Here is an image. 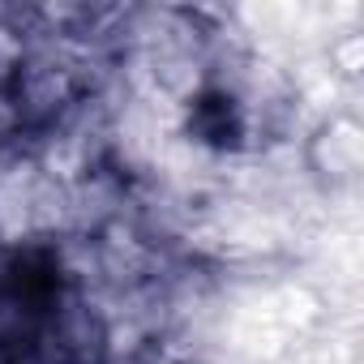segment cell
I'll list each match as a JSON object with an SVG mask.
<instances>
[{
  "label": "cell",
  "mask_w": 364,
  "mask_h": 364,
  "mask_svg": "<svg viewBox=\"0 0 364 364\" xmlns=\"http://www.w3.org/2000/svg\"><path fill=\"white\" fill-rule=\"evenodd\" d=\"M300 171L309 180V189L334 210L338 202H351L364 176V124L355 107H338L321 120L309 124V133L296 146ZM334 223V219H330Z\"/></svg>",
  "instance_id": "1"
},
{
  "label": "cell",
  "mask_w": 364,
  "mask_h": 364,
  "mask_svg": "<svg viewBox=\"0 0 364 364\" xmlns=\"http://www.w3.org/2000/svg\"><path fill=\"white\" fill-rule=\"evenodd\" d=\"M31 364H107V313L86 291H65L26 347Z\"/></svg>",
  "instance_id": "2"
},
{
  "label": "cell",
  "mask_w": 364,
  "mask_h": 364,
  "mask_svg": "<svg viewBox=\"0 0 364 364\" xmlns=\"http://www.w3.org/2000/svg\"><path fill=\"white\" fill-rule=\"evenodd\" d=\"M0 364H22V355H18V351H9V347H0Z\"/></svg>",
  "instance_id": "3"
}]
</instances>
